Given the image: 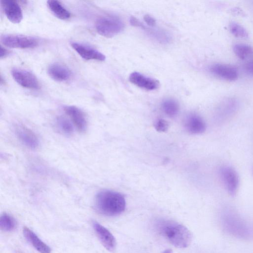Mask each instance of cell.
<instances>
[{
  "label": "cell",
  "instance_id": "23",
  "mask_svg": "<svg viewBox=\"0 0 253 253\" xmlns=\"http://www.w3.org/2000/svg\"><path fill=\"white\" fill-rule=\"evenodd\" d=\"M57 124L60 130L64 134L71 135L74 130L73 126L71 122L66 117L59 116L57 118Z\"/></svg>",
  "mask_w": 253,
  "mask_h": 253
},
{
  "label": "cell",
  "instance_id": "8",
  "mask_svg": "<svg viewBox=\"0 0 253 253\" xmlns=\"http://www.w3.org/2000/svg\"><path fill=\"white\" fill-rule=\"evenodd\" d=\"M238 106V102L233 98L227 99L222 101L215 112V120L217 124H223L228 120L236 113Z\"/></svg>",
  "mask_w": 253,
  "mask_h": 253
},
{
  "label": "cell",
  "instance_id": "2",
  "mask_svg": "<svg viewBox=\"0 0 253 253\" xmlns=\"http://www.w3.org/2000/svg\"><path fill=\"white\" fill-rule=\"evenodd\" d=\"M95 208L100 214L115 216L121 214L126 208V200L120 193L104 190L98 192L95 198Z\"/></svg>",
  "mask_w": 253,
  "mask_h": 253
},
{
  "label": "cell",
  "instance_id": "27",
  "mask_svg": "<svg viewBox=\"0 0 253 253\" xmlns=\"http://www.w3.org/2000/svg\"><path fill=\"white\" fill-rule=\"evenodd\" d=\"M245 69L250 74L253 75V60L248 61L245 64Z\"/></svg>",
  "mask_w": 253,
  "mask_h": 253
},
{
  "label": "cell",
  "instance_id": "4",
  "mask_svg": "<svg viewBox=\"0 0 253 253\" xmlns=\"http://www.w3.org/2000/svg\"><path fill=\"white\" fill-rule=\"evenodd\" d=\"M95 26L99 34L106 38H111L123 30L124 24L116 16L106 15L98 18Z\"/></svg>",
  "mask_w": 253,
  "mask_h": 253
},
{
  "label": "cell",
  "instance_id": "9",
  "mask_svg": "<svg viewBox=\"0 0 253 253\" xmlns=\"http://www.w3.org/2000/svg\"><path fill=\"white\" fill-rule=\"evenodd\" d=\"M15 132L18 139L27 147L35 149L39 144L38 136L31 129L21 124H16Z\"/></svg>",
  "mask_w": 253,
  "mask_h": 253
},
{
  "label": "cell",
  "instance_id": "30",
  "mask_svg": "<svg viewBox=\"0 0 253 253\" xmlns=\"http://www.w3.org/2000/svg\"><path fill=\"white\" fill-rule=\"evenodd\" d=\"M163 253H173V252L170 249H167L165 250Z\"/></svg>",
  "mask_w": 253,
  "mask_h": 253
},
{
  "label": "cell",
  "instance_id": "3",
  "mask_svg": "<svg viewBox=\"0 0 253 253\" xmlns=\"http://www.w3.org/2000/svg\"><path fill=\"white\" fill-rule=\"evenodd\" d=\"M221 224L226 232L236 238L250 240L253 238V228L246 220L231 209L221 213Z\"/></svg>",
  "mask_w": 253,
  "mask_h": 253
},
{
  "label": "cell",
  "instance_id": "28",
  "mask_svg": "<svg viewBox=\"0 0 253 253\" xmlns=\"http://www.w3.org/2000/svg\"><path fill=\"white\" fill-rule=\"evenodd\" d=\"M130 23L134 26L139 27H141L142 24L137 19L132 16L130 18Z\"/></svg>",
  "mask_w": 253,
  "mask_h": 253
},
{
  "label": "cell",
  "instance_id": "12",
  "mask_svg": "<svg viewBox=\"0 0 253 253\" xmlns=\"http://www.w3.org/2000/svg\"><path fill=\"white\" fill-rule=\"evenodd\" d=\"M92 226L98 238L103 246L108 251L113 252L116 247V242L114 236L105 227L94 221Z\"/></svg>",
  "mask_w": 253,
  "mask_h": 253
},
{
  "label": "cell",
  "instance_id": "18",
  "mask_svg": "<svg viewBox=\"0 0 253 253\" xmlns=\"http://www.w3.org/2000/svg\"><path fill=\"white\" fill-rule=\"evenodd\" d=\"M24 236L28 242L40 253H50V247L42 241L31 229L27 227L23 228Z\"/></svg>",
  "mask_w": 253,
  "mask_h": 253
},
{
  "label": "cell",
  "instance_id": "31",
  "mask_svg": "<svg viewBox=\"0 0 253 253\" xmlns=\"http://www.w3.org/2000/svg\"><path fill=\"white\" fill-rule=\"evenodd\" d=\"M252 173H253V169H252Z\"/></svg>",
  "mask_w": 253,
  "mask_h": 253
},
{
  "label": "cell",
  "instance_id": "16",
  "mask_svg": "<svg viewBox=\"0 0 253 253\" xmlns=\"http://www.w3.org/2000/svg\"><path fill=\"white\" fill-rule=\"evenodd\" d=\"M184 126L187 130L192 134H201L206 129L205 121L196 114H191L186 118Z\"/></svg>",
  "mask_w": 253,
  "mask_h": 253
},
{
  "label": "cell",
  "instance_id": "20",
  "mask_svg": "<svg viewBox=\"0 0 253 253\" xmlns=\"http://www.w3.org/2000/svg\"><path fill=\"white\" fill-rule=\"evenodd\" d=\"M162 109L165 113L169 117H174L179 111L178 103L172 99H167L162 104Z\"/></svg>",
  "mask_w": 253,
  "mask_h": 253
},
{
  "label": "cell",
  "instance_id": "11",
  "mask_svg": "<svg viewBox=\"0 0 253 253\" xmlns=\"http://www.w3.org/2000/svg\"><path fill=\"white\" fill-rule=\"evenodd\" d=\"M64 110L77 129L81 132H84L87 128V120L84 113L74 106H67Z\"/></svg>",
  "mask_w": 253,
  "mask_h": 253
},
{
  "label": "cell",
  "instance_id": "10",
  "mask_svg": "<svg viewBox=\"0 0 253 253\" xmlns=\"http://www.w3.org/2000/svg\"><path fill=\"white\" fill-rule=\"evenodd\" d=\"M71 45L75 51L83 59L103 61L105 60L104 54L98 50L84 43L72 42Z\"/></svg>",
  "mask_w": 253,
  "mask_h": 253
},
{
  "label": "cell",
  "instance_id": "5",
  "mask_svg": "<svg viewBox=\"0 0 253 253\" xmlns=\"http://www.w3.org/2000/svg\"><path fill=\"white\" fill-rule=\"evenodd\" d=\"M218 173L227 192L232 196L236 195L240 186V178L237 171L230 166L223 165L219 168Z\"/></svg>",
  "mask_w": 253,
  "mask_h": 253
},
{
  "label": "cell",
  "instance_id": "19",
  "mask_svg": "<svg viewBox=\"0 0 253 253\" xmlns=\"http://www.w3.org/2000/svg\"><path fill=\"white\" fill-rule=\"evenodd\" d=\"M52 12L58 18L65 20L71 17L70 12L57 0H50L47 2Z\"/></svg>",
  "mask_w": 253,
  "mask_h": 253
},
{
  "label": "cell",
  "instance_id": "15",
  "mask_svg": "<svg viewBox=\"0 0 253 253\" xmlns=\"http://www.w3.org/2000/svg\"><path fill=\"white\" fill-rule=\"evenodd\" d=\"M129 80L136 86L146 90H155L159 86V82L157 80L136 72L130 75Z\"/></svg>",
  "mask_w": 253,
  "mask_h": 253
},
{
  "label": "cell",
  "instance_id": "22",
  "mask_svg": "<svg viewBox=\"0 0 253 253\" xmlns=\"http://www.w3.org/2000/svg\"><path fill=\"white\" fill-rule=\"evenodd\" d=\"M233 50L236 55L241 59H245L253 54V47L244 43L235 44Z\"/></svg>",
  "mask_w": 253,
  "mask_h": 253
},
{
  "label": "cell",
  "instance_id": "29",
  "mask_svg": "<svg viewBox=\"0 0 253 253\" xmlns=\"http://www.w3.org/2000/svg\"><path fill=\"white\" fill-rule=\"evenodd\" d=\"M9 54L8 51L2 46H0V58L2 59L6 57Z\"/></svg>",
  "mask_w": 253,
  "mask_h": 253
},
{
  "label": "cell",
  "instance_id": "17",
  "mask_svg": "<svg viewBox=\"0 0 253 253\" xmlns=\"http://www.w3.org/2000/svg\"><path fill=\"white\" fill-rule=\"evenodd\" d=\"M47 72L52 79L60 82L69 80L72 76V72L69 68L59 63H54L50 65Z\"/></svg>",
  "mask_w": 253,
  "mask_h": 253
},
{
  "label": "cell",
  "instance_id": "25",
  "mask_svg": "<svg viewBox=\"0 0 253 253\" xmlns=\"http://www.w3.org/2000/svg\"><path fill=\"white\" fill-rule=\"evenodd\" d=\"M155 127L158 131L165 132L168 128V123L163 119H159L155 124Z\"/></svg>",
  "mask_w": 253,
  "mask_h": 253
},
{
  "label": "cell",
  "instance_id": "7",
  "mask_svg": "<svg viewBox=\"0 0 253 253\" xmlns=\"http://www.w3.org/2000/svg\"><path fill=\"white\" fill-rule=\"evenodd\" d=\"M11 75L15 82L23 87L33 89H38L40 87L37 77L28 70L14 68L11 70Z\"/></svg>",
  "mask_w": 253,
  "mask_h": 253
},
{
  "label": "cell",
  "instance_id": "13",
  "mask_svg": "<svg viewBox=\"0 0 253 253\" xmlns=\"http://www.w3.org/2000/svg\"><path fill=\"white\" fill-rule=\"evenodd\" d=\"M1 5L7 19L12 23H19L23 19V13L20 6L15 0H3Z\"/></svg>",
  "mask_w": 253,
  "mask_h": 253
},
{
  "label": "cell",
  "instance_id": "26",
  "mask_svg": "<svg viewBox=\"0 0 253 253\" xmlns=\"http://www.w3.org/2000/svg\"><path fill=\"white\" fill-rule=\"evenodd\" d=\"M143 19L146 23L150 26L153 27L155 26L156 24L155 19L149 15H145L144 16Z\"/></svg>",
  "mask_w": 253,
  "mask_h": 253
},
{
  "label": "cell",
  "instance_id": "6",
  "mask_svg": "<svg viewBox=\"0 0 253 253\" xmlns=\"http://www.w3.org/2000/svg\"><path fill=\"white\" fill-rule=\"evenodd\" d=\"M1 42L5 46L14 48H31L39 44V40L32 36L7 34L1 36Z\"/></svg>",
  "mask_w": 253,
  "mask_h": 253
},
{
  "label": "cell",
  "instance_id": "14",
  "mask_svg": "<svg viewBox=\"0 0 253 253\" xmlns=\"http://www.w3.org/2000/svg\"><path fill=\"white\" fill-rule=\"evenodd\" d=\"M210 71L215 76L229 81L236 80L238 76V71L235 68L224 64H214L211 67Z\"/></svg>",
  "mask_w": 253,
  "mask_h": 253
},
{
  "label": "cell",
  "instance_id": "1",
  "mask_svg": "<svg viewBox=\"0 0 253 253\" xmlns=\"http://www.w3.org/2000/svg\"><path fill=\"white\" fill-rule=\"evenodd\" d=\"M158 232L174 247L184 249L190 244L192 235L189 229L180 223L170 220H160L156 224Z\"/></svg>",
  "mask_w": 253,
  "mask_h": 253
},
{
  "label": "cell",
  "instance_id": "24",
  "mask_svg": "<svg viewBox=\"0 0 253 253\" xmlns=\"http://www.w3.org/2000/svg\"><path fill=\"white\" fill-rule=\"evenodd\" d=\"M229 29L230 32L234 36L240 38H247L248 33L246 29L240 24L232 22L230 24Z\"/></svg>",
  "mask_w": 253,
  "mask_h": 253
},
{
  "label": "cell",
  "instance_id": "21",
  "mask_svg": "<svg viewBox=\"0 0 253 253\" xmlns=\"http://www.w3.org/2000/svg\"><path fill=\"white\" fill-rule=\"evenodd\" d=\"M16 225L15 219L9 214L3 213L0 217V227L1 230L5 232L13 230Z\"/></svg>",
  "mask_w": 253,
  "mask_h": 253
}]
</instances>
